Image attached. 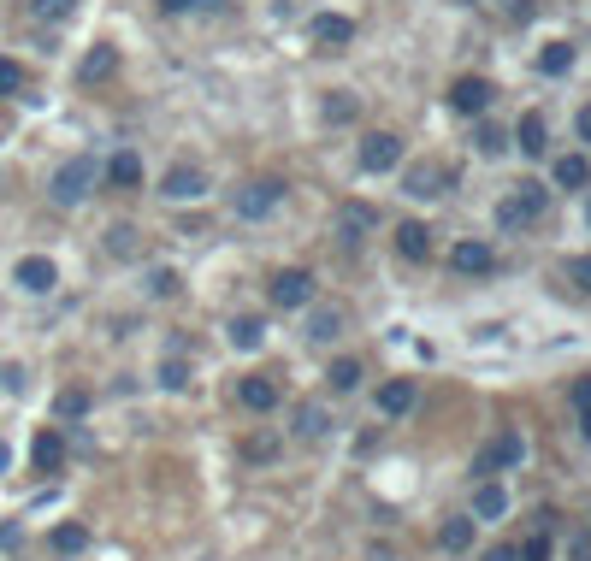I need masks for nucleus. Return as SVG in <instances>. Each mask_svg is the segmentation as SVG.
Returning a JSON list of instances; mask_svg holds the SVG:
<instances>
[{"mask_svg":"<svg viewBox=\"0 0 591 561\" xmlns=\"http://www.w3.org/2000/svg\"><path fill=\"white\" fill-rule=\"evenodd\" d=\"M95 184H101V166H95L89 154H77V160H66V166L54 172L48 195H54V207H77V201H89V189Z\"/></svg>","mask_w":591,"mask_h":561,"instance_id":"f257e3e1","label":"nucleus"},{"mask_svg":"<svg viewBox=\"0 0 591 561\" xmlns=\"http://www.w3.org/2000/svg\"><path fill=\"white\" fill-rule=\"evenodd\" d=\"M544 207H550V189L544 184H521L503 207H497V225H503V231H526V225L544 219Z\"/></svg>","mask_w":591,"mask_h":561,"instance_id":"f03ea898","label":"nucleus"},{"mask_svg":"<svg viewBox=\"0 0 591 561\" xmlns=\"http://www.w3.org/2000/svg\"><path fill=\"white\" fill-rule=\"evenodd\" d=\"M278 201H284V178H255V184H243L237 195H231L237 219H266Z\"/></svg>","mask_w":591,"mask_h":561,"instance_id":"7ed1b4c3","label":"nucleus"},{"mask_svg":"<svg viewBox=\"0 0 591 561\" xmlns=\"http://www.w3.org/2000/svg\"><path fill=\"white\" fill-rule=\"evenodd\" d=\"M521 455H526V443L521 432H497L485 449H479V461H473V473L485 479V473H497V467H521Z\"/></svg>","mask_w":591,"mask_h":561,"instance_id":"20e7f679","label":"nucleus"},{"mask_svg":"<svg viewBox=\"0 0 591 561\" xmlns=\"http://www.w3.org/2000/svg\"><path fill=\"white\" fill-rule=\"evenodd\" d=\"M314 302V272H302V266H290V272H278L272 278V308H308Z\"/></svg>","mask_w":591,"mask_h":561,"instance_id":"39448f33","label":"nucleus"},{"mask_svg":"<svg viewBox=\"0 0 591 561\" xmlns=\"http://www.w3.org/2000/svg\"><path fill=\"white\" fill-rule=\"evenodd\" d=\"M12 284H18V290H30V296H48V290L60 284V272H54V260H48V254H24V260L12 266Z\"/></svg>","mask_w":591,"mask_h":561,"instance_id":"423d86ee","label":"nucleus"},{"mask_svg":"<svg viewBox=\"0 0 591 561\" xmlns=\"http://www.w3.org/2000/svg\"><path fill=\"white\" fill-rule=\"evenodd\" d=\"M491 95H497V89H491L485 77H456V83H450V107H456L461 119H479V113L491 107Z\"/></svg>","mask_w":591,"mask_h":561,"instance_id":"0eeeda50","label":"nucleus"},{"mask_svg":"<svg viewBox=\"0 0 591 561\" xmlns=\"http://www.w3.org/2000/svg\"><path fill=\"white\" fill-rule=\"evenodd\" d=\"M361 166H367V172H396V166H402V136L373 130V136L361 142Z\"/></svg>","mask_w":591,"mask_h":561,"instance_id":"6e6552de","label":"nucleus"},{"mask_svg":"<svg viewBox=\"0 0 591 561\" xmlns=\"http://www.w3.org/2000/svg\"><path fill=\"white\" fill-rule=\"evenodd\" d=\"M450 266H456L461 278H485V272H497V249L491 243H456Z\"/></svg>","mask_w":591,"mask_h":561,"instance_id":"1a4fd4ad","label":"nucleus"},{"mask_svg":"<svg viewBox=\"0 0 591 561\" xmlns=\"http://www.w3.org/2000/svg\"><path fill=\"white\" fill-rule=\"evenodd\" d=\"M237 402H243L249 414H272V408H278V384H272L266 373L237 378Z\"/></svg>","mask_w":591,"mask_h":561,"instance_id":"9d476101","label":"nucleus"},{"mask_svg":"<svg viewBox=\"0 0 591 561\" xmlns=\"http://www.w3.org/2000/svg\"><path fill=\"white\" fill-rule=\"evenodd\" d=\"M160 195H172V201H201V195H207V172H201V166H172L166 184H160Z\"/></svg>","mask_w":591,"mask_h":561,"instance_id":"9b49d317","label":"nucleus"},{"mask_svg":"<svg viewBox=\"0 0 591 561\" xmlns=\"http://www.w3.org/2000/svg\"><path fill=\"white\" fill-rule=\"evenodd\" d=\"M101 178H107L113 189H136V184H142V154H131V148H119V154H113V160L101 166Z\"/></svg>","mask_w":591,"mask_h":561,"instance_id":"f8f14e48","label":"nucleus"},{"mask_svg":"<svg viewBox=\"0 0 591 561\" xmlns=\"http://www.w3.org/2000/svg\"><path fill=\"white\" fill-rule=\"evenodd\" d=\"M396 254H402V260H432V231H426L420 219L396 225Z\"/></svg>","mask_w":591,"mask_h":561,"instance_id":"ddd939ff","label":"nucleus"},{"mask_svg":"<svg viewBox=\"0 0 591 561\" xmlns=\"http://www.w3.org/2000/svg\"><path fill=\"white\" fill-rule=\"evenodd\" d=\"M314 42H326V48H349V42H355V24H349L343 12H320V18H314Z\"/></svg>","mask_w":591,"mask_h":561,"instance_id":"4468645a","label":"nucleus"},{"mask_svg":"<svg viewBox=\"0 0 591 561\" xmlns=\"http://www.w3.org/2000/svg\"><path fill=\"white\" fill-rule=\"evenodd\" d=\"M30 455H36L42 473H60V467H66V437L48 426V432H36V449H30Z\"/></svg>","mask_w":591,"mask_h":561,"instance_id":"2eb2a0df","label":"nucleus"},{"mask_svg":"<svg viewBox=\"0 0 591 561\" xmlns=\"http://www.w3.org/2000/svg\"><path fill=\"white\" fill-rule=\"evenodd\" d=\"M48 544H54V556H83V550H89V526H83V520H60Z\"/></svg>","mask_w":591,"mask_h":561,"instance_id":"dca6fc26","label":"nucleus"},{"mask_svg":"<svg viewBox=\"0 0 591 561\" xmlns=\"http://www.w3.org/2000/svg\"><path fill=\"white\" fill-rule=\"evenodd\" d=\"M414 408V378H391V384H379V414H408Z\"/></svg>","mask_w":591,"mask_h":561,"instance_id":"f3484780","label":"nucleus"},{"mask_svg":"<svg viewBox=\"0 0 591 561\" xmlns=\"http://www.w3.org/2000/svg\"><path fill=\"white\" fill-rule=\"evenodd\" d=\"M550 178H556L562 189H586L591 184V160L586 154H562V160L550 166Z\"/></svg>","mask_w":591,"mask_h":561,"instance_id":"a211bd4d","label":"nucleus"},{"mask_svg":"<svg viewBox=\"0 0 591 561\" xmlns=\"http://www.w3.org/2000/svg\"><path fill=\"white\" fill-rule=\"evenodd\" d=\"M550 520H556V514L544 508V514H538V526H532V538L515 544V561H550Z\"/></svg>","mask_w":591,"mask_h":561,"instance_id":"6ab92c4d","label":"nucleus"},{"mask_svg":"<svg viewBox=\"0 0 591 561\" xmlns=\"http://www.w3.org/2000/svg\"><path fill=\"white\" fill-rule=\"evenodd\" d=\"M503 508H509V491H503L497 479H479V491H473V514H479V520H497Z\"/></svg>","mask_w":591,"mask_h":561,"instance_id":"aec40b11","label":"nucleus"},{"mask_svg":"<svg viewBox=\"0 0 591 561\" xmlns=\"http://www.w3.org/2000/svg\"><path fill=\"white\" fill-rule=\"evenodd\" d=\"M515 142H521V154H544V148H550V130H544V113H526L521 125H515Z\"/></svg>","mask_w":591,"mask_h":561,"instance_id":"412c9836","label":"nucleus"},{"mask_svg":"<svg viewBox=\"0 0 591 561\" xmlns=\"http://www.w3.org/2000/svg\"><path fill=\"white\" fill-rule=\"evenodd\" d=\"M473 526H479L473 514H456V520H444V526H438V544H444V550H473Z\"/></svg>","mask_w":591,"mask_h":561,"instance_id":"4be33fe9","label":"nucleus"},{"mask_svg":"<svg viewBox=\"0 0 591 561\" xmlns=\"http://www.w3.org/2000/svg\"><path fill=\"white\" fill-rule=\"evenodd\" d=\"M326 426H331V414L320 402H302L296 408V437H326Z\"/></svg>","mask_w":591,"mask_h":561,"instance_id":"5701e85b","label":"nucleus"},{"mask_svg":"<svg viewBox=\"0 0 591 561\" xmlns=\"http://www.w3.org/2000/svg\"><path fill=\"white\" fill-rule=\"evenodd\" d=\"M538 71H544V77H562V71H574V48H568V42H550V48L538 54Z\"/></svg>","mask_w":591,"mask_h":561,"instance_id":"b1692460","label":"nucleus"},{"mask_svg":"<svg viewBox=\"0 0 591 561\" xmlns=\"http://www.w3.org/2000/svg\"><path fill=\"white\" fill-rule=\"evenodd\" d=\"M308 337H314V343H331V337H343V313H337V308H320L314 319H308Z\"/></svg>","mask_w":591,"mask_h":561,"instance_id":"393cba45","label":"nucleus"},{"mask_svg":"<svg viewBox=\"0 0 591 561\" xmlns=\"http://www.w3.org/2000/svg\"><path fill=\"white\" fill-rule=\"evenodd\" d=\"M331 390H337V396L361 390V361H331Z\"/></svg>","mask_w":591,"mask_h":561,"instance_id":"a878e982","label":"nucleus"},{"mask_svg":"<svg viewBox=\"0 0 591 561\" xmlns=\"http://www.w3.org/2000/svg\"><path fill=\"white\" fill-rule=\"evenodd\" d=\"M119 71V54L113 48H95L89 60H83V83H95V77H113Z\"/></svg>","mask_w":591,"mask_h":561,"instance_id":"bb28decb","label":"nucleus"},{"mask_svg":"<svg viewBox=\"0 0 591 561\" xmlns=\"http://www.w3.org/2000/svg\"><path fill=\"white\" fill-rule=\"evenodd\" d=\"M261 337H266L261 319H231V343L237 349H261Z\"/></svg>","mask_w":591,"mask_h":561,"instance_id":"cd10ccee","label":"nucleus"},{"mask_svg":"<svg viewBox=\"0 0 591 561\" xmlns=\"http://www.w3.org/2000/svg\"><path fill=\"white\" fill-rule=\"evenodd\" d=\"M438 184H450V172H426V166L408 172V195H444Z\"/></svg>","mask_w":591,"mask_h":561,"instance_id":"c85d7f7f","label":"nucleus"},{"mask_svg":"<svg viewBox=\"0 0 591 561\" xmlns=\"http://www.w3.org/2000/svg\"><path fill=\"white\" fill-rule=\"evenodd\" d=\"M367 225H373V213H361V207H343V249H355Z\"/></svg>","mask_w":591,"mask_h":561,"instance_id":"c756f323","label":"nucleus"},{"mask_svg":"<svg viewBox=\"0 0 591 561\" xmlns=\"http://www.w3.org/2000/svg\"><path fill=\"white\" fill-rule=\"evenodd\" d=\"M30 12L48 18V24H66L71 12H77V0H30Z\"/></svg>","mask_w":591,"mask_h":561,"instance_id":"7c9ffc66","label":"nucleus"},{"mask_svg":"<svg viewBox=\"0 0 591 561\" xmlns=\"http://www.w3.org/2000/svg\"><path fill=\"white\" fill-rule=\"evenodd\" d=\"M562 278H568L574 290H586V296H591V254H574V260L562 266Z\"/></svg>","mask_w":591,"mask_h":561,"instance_id":"2f4dec72","label":"nucleus"},{"mask_svg":"<svg viewBox=\"0 0 591 561\" xmlns=\"http://www.w3.org/2000/svg\"><path fill=\"white\" fill-rule=\"evenodd\" d=\"M107 249L119 254V260H131V254H136V231H131V225H113V231H107Z\"/></svg>","mask_w":591,"mask_h":561,"instance_id":"473e14b6","label":"nucleus"},{"mask_svg":"<svg viewBox=\"0 0 591 561\" xmlns=\"http://www.w3.org/2000/svg\"><path fill=\"white\" fill-rule=\"evenodd\" d=\"M18 89H24V65L0 60V101H6V95H18Z\"/></svg>","mask_w":591,"mask_h":561,"instance_id":"72a5a7b5","label":"nucleus"},{"mask_svg":"<svg viewBox=\"0 0 591 561\" xmlns=\"http://www.w3.org/2000/svg\"><path fill=\"white\" fill-rule=\"evenodd\" d=\"M326 119H331V125H349V119H355V95H331Z\"/></svg>","mask_w":591,"mask_h":561,"instance_id":"f704fd0d","label":"nucleus"},{"mask_svg":"<svg viewBox=\"0 0 591 561\" xmlns=\"http://www.w3.org/2000/svg\"><path fill=\"white\" fill-rule=\"evenodd\" d=\"M160 384H166V390H184V384H190V367H184V361L172 355V361L160 367Z\"/></svg>","mask_w":591,"mask_h":561,"instance_id":"c9c22d12","label":"nucleus"},{"mask_svg":"<svg viewBox=\"0 0 591 561\" xmlns=\"http://www.w3.org/2000/svg\"><path fill=\"white\" fill-rule=\"evenodd\" d=\"M148 290H154V296H178V272H172V266L148 272Z\"/></svg>","mask_w":591,"mask_h":561,"instance_id":"e433bc0d","label":"nucleus"},{"mask_svg":"<svg viewBox=\"0 0 591 561\" xmlns=\"http://www.w3.org/2000/svg\"><path fill=\"white\" fill-rule=\"evenodd\" d=\"M568 561H591V532H586V526H574V532H568Z\"/></svg>","mask_w":591,"mask_h":561,"instance_id":"4c0bfd02","label":"nucleus"},{"mask_svg":"<svg viewBox=\"0 0 591 561\" xmlns=\"http://www.w3.org/2000/svg\"><path fill=\"white\" fill-rule=\"evenodd\" d=\"M509 142H503V130L497 125H479V154H503Z\"/></svg>","mask_w":591,"mask_h":561,"instance_id":"58836bf2","label":"nucleus"},{"mask_svg":"<svg viewBox=\"0 0 591 561\" xmlns=\"http://www.w3.org/2000/svg\"><path fill=\"white\" fill-rule=\"evenodd\" d=\"M83 408H89V396H83V390H60V414H66V420H77Z\"/></svg>","mask_w":591,"mask_h":561,"instance_id":"ea45409f","label":"nucleus"},{"mask_svg":"<svg viewBox=\"0 0 591 561\" xmlns=\"http://www.w3.org/2000/svg\"><path fill=\"white\" fill-rule=\"evenodd\" d=\"M196 6H207V0H160L166 18H184V12H196Z\"/></svg>","mask_w":591,"mask_h":561,"instance_id":"a19ab883","label":"nucleus"},{"mask_svg":"<svg viewBox=\"0 0 591 561\" xmlns=\"http://www.w3.org/2000/svg\"><path fill=\"white\" fill-rule=\"evenodd\" d=\"M0 384L6 390H24V367H0Z\"/></svg>","mask_w":591,"mask_h":561,"instance_id":"79ce46f5","label":"nucleus"},{"mask_svg":"<svg viewBox=\"0 0 591 561\" xmlns=\"http://www.w3.org/2000/svg\"><path fill=\"white\" fill-rule=\"evenodd\" d=\"M574 408H591V378H580V384H574Z\"/></svg>","mask_w":591,"mask_h":561,"instance_id":"37998d69","label":"nucleus"},{"mask_svg":"<svg viewBox=\"0 0 591 561\" xmlns=\"http://www.w3.org/2000/svg\"><path fill=\"white\" fill-rule=\"evenodd\" d=\"M479 561H515V544H497V550H485Z\"/></svg>","mask_w":591,"mask_h":561,"instance_id":"c03bdc74","label":"nucleus"},{"mask_svg":"<svg viewBox=\"0 0 591 561\" xmlns=\"http://www.w3.org/2000/svg\"><path fill=\"white\" fill-rule=\"evenodd\" d=\"M580 136L591 142V107H580Z\"/></svg>","mask_w":591,"mask_h":561,"instance_id":"a18cd8bd","label":"nucleus"},{"mask_svg":"<svg viewBox=\"0 0 591 561\" xmlns=\"http://www.w3.org/2000/svg\"><path fill=\"white\" fill-rule=\"evenodd\" d=\"M580 437L591 443V408H580Z\"/></svg>","mask_w":591,"mask_h":561,"instance_id":"49530a36","label":"nucleus"},{"mask_svg":"<svg viewBox=\"0 0 591 561\" xmlns=\"http://www.w3.org/2000/svg\"><path fill=\"white\" fill-rule=\"evenodd\" d=\"M6 467H12V449H6V443H0V473H6Z\"/></svg>","mask_w":591,"mask_h":561,"instance_id":"de8ad7c7","label":"nucleus"},{"mask_svg":"<svg viewBox=\"0 0 591 561\" xmlns=\"http://www.w3.org/2000/svg\"><path fill=\"white\" fill-rule=\"evenodd\" d=\"M586 225H591V207H586Z\"/></svg>","mask_w":591,"mask_h":561,"instance_id":"09e8293b","label":"nucleus"}]
</instances>
